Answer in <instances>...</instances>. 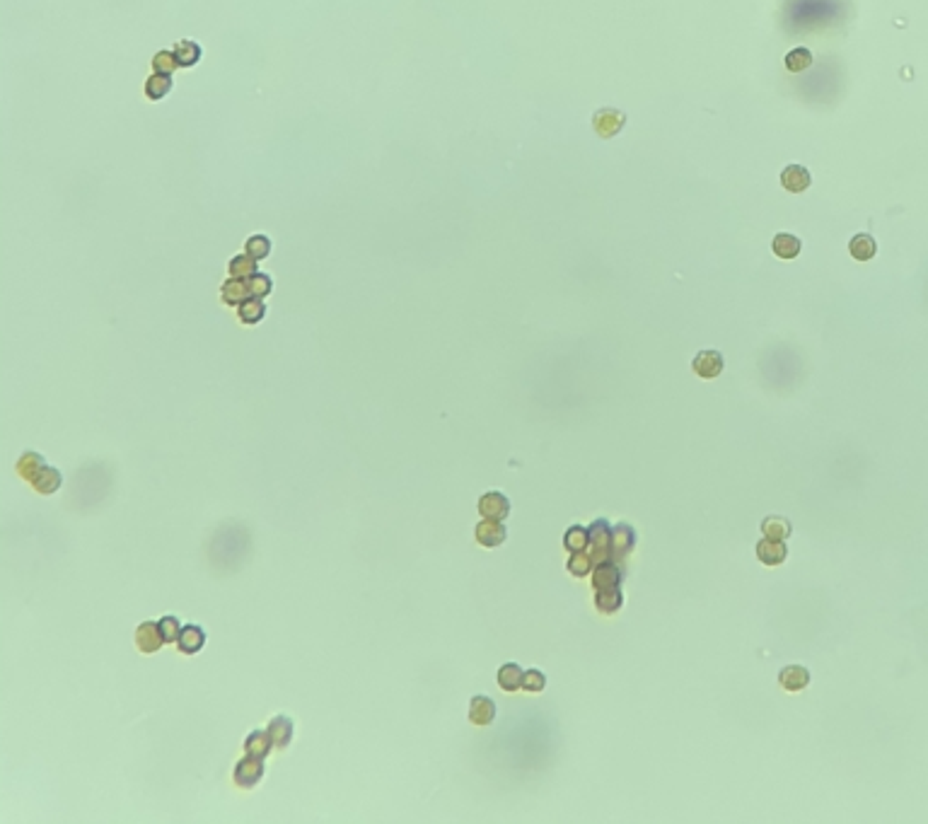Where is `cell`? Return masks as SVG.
I'll list each match as a JSON object with an SVG mask.
<instances>
[{
	"mask_svg": "<svg viewBox=\"0 0 928 824\" xmlns=\"http://www.w3.org/2000/svg\"><path fill=\"white\" fill-rule=\"evenodd\" d=\"M624 124H626V116H624V112H619V109L604 107L593 114V129L600 138H612V136H617L619 131L624 129Z\"/></svg>",
	"mask_w": 928,
	"mask_h": 824,
	"instance_id": "cell-1",
	"label": "cell"
},
{
	"mask_svg": "<svg viewBox=\"0 0 928 824\" xmlns=\"http://www.w3.org/2000/svg\"><path fill=\"white\" fill-rule=\"evenodd\" d=\"M235 783L240 788H254L259 781L264 779V759H257V757H244L235 764V774H232Z\"/></svg>",
	"mask_w": 928,
	"mask_h": 824,
	"instance_id": "cell-2",
	"label": "cell"
},
{
	"mask_svg": "<svg viewBox=\"0 0 928 824\" xmlns=\"http://www.w3.org/2000/svg\"><path fill=\"white\" fill-rule=\"evenodd\" d=\"M726 368V361H723L721 350H699L696 358L691 361V370L702 380H713L718 377Z\"/></svg>",
	"mask_w": 928,
	"mask_h": 824,
	"instance_id": "cell-3",
	"label": "cell"
},
{
	"mask_svg": "<svg viewBox=\"0 0 928 824\" xmlns=\"http://www.w3.org/2000/svg\"><path fill=\"white\" fill-rule=\"evenodd\" d=\"M134 641H136V648H138L140 653H145V655H153V653H158L160 648L165 646V638H162V631H160V624H155V622H143V624H140V626L136 628V633H134Z\"/></svg>",
	"mask_w": 928,
	"mask_h": 824,
	"instance_id": "cell-4",
	"label": "cell"
},
{
	"mask_svg": "<svg viewBox=\"0 0 928 824\" xmlns=\"http://www.w3.org/2000/svg\"><path fill=\"white\" fill-rule=\"evenodd\" d=\"M479 513L486 520H505L510 515V500L500 491H489L479 498Z\"/></svg>",
	"mask_w": 928,
	"mask_h": 824,
	"instance_id": "cell-5",
	"label": "cell"
},
{
	"mask_svg": "<svg viewBox=\"0 0 928 824\" xmlns=\"http://www.w3.org/2000/svg\"><path fill=\"white\" fill-rule=\"evenodd\" d=\"M474 537H476V542L486 549L500 547V544L505 542V537H508V529H505L503 520H486L484 518L479 525H476Z\"/></svg>",
	"mask_w": 928,
	"mask_h": 824,
	"instance_id": "cell-6",
	"label": "cell"
},
{
	"mask_svg": "<svg viewBox=\"0 0 928 824\" xmlns=\"http://www.w3.org/2000/svg\"><path fill=\"white\" fill-rule=\"evenodd\" d=\"M755 551H757V558H759L764 566H781V563L785 561V556H788L785 544L779 542V539H769V537L757 542Z\"/></svg>",
	"mask_w": 928,
	"mask_h": 824,
	"instance_id": "cell-7",
	"label": "cell"
},
{
	"mask_svg": "<svg viewBox=\"0 0 928 824\" xmlns=\"http://www.w3.org/2000/svg\"><path fill=\"white\" fill-rule=\"evenodd\" d=\"M619 582H622V568H619L614 561H609V558L598 561V566L593 568V587H595V590L617 587Z\"/></svg>",
	"mask_w": 928,
	"mask_h": 824,
	"instance_id": "cell-8",
	"label": "cell"
},
{
	"mask_svg": "<svg viewBox=\"0 0 928 824\" xmlns=\"http://www.w3.org/2000/svg\"><path fill=\"white\" fill-rule=\"evenodd\" d=\"M590 532V547H593V553L600 556H609V549H612V527H609L607 520H595L593 525L588 527Z\"/></svg>",
	"mask_w": 928,
	"mask_h": 824,
	"instance_id": "cell-9",
	"label": "cell"
},
{
	"mask_svg": "<svg viewBox=\"0 0 928 824\" xmlns=\"http://www.w3.org/2000/svg\"><path fill=\"white\" fill-rule=\"evenodd\" d=\"M220 297H222V302H225V305H230V307H240L244 300H247V297H252V293H249V283H247V278H235V276H230L225 283H222V288H220Z\"/></svg>",
	"mask_w": 928,
	"mask_h": 824,
	"instance_id": "cell-10",
	"label": "cell"
},
{
	"mask_svg": "<svg viewBox=\"0 0 928 824\" xmlns=\"http://www.w3.org/2000/svg\"><path fill=\"white\" fill-rule=\"evenodd\" d=\"M781 184H783L785 191L800 193L812 184V174H810L803 165H788V167L781 172Z\"/></svg>",
	"mask_w": 928,
	"mask_h": 824,
	"instance_id": "cell-11",
	"label": "cell"
},
{
	"mask_svg": "<svg viewBox=\"0 0 928 824\" xmlns=\"http://www.w3.org/2000/svg\"><path fill=\"white\" fill-rule=\"evenodd\" d=\"M203 643H206V631H203L198 624H187V626H182V633H179V641H177L179 653H184V655H196V653L203 648Z\"/></svg>",
	"mask_w": 928,
	"mask_h": 824,
	"instance_id": "cell-12",
	"label": "cell"
},
{
	"mask_svg": "<svg viewBox=\"0 0 928 824\" xmlns=\"http://www.w3.org/2000/svg\"><path fill=\"white\" fill-rule=\"evenodd\" d=\"M30 484H32V489H34L36 494L51 496V494H56L61 486H63V474H61L56 467H49V464H46V467L41 469L39 474H36L34 479L30 481Z\"/></svg>",
	"mask_w": 928,
	"mask_h": 824,
	"instance_id": "cell-13",
	"label": "cell"
},
{
	"mask_svg": "<svg viewBox=\"0 0 928 824\" xmlns=\"http://www.w3.org/2000/svg\"><path fill=\"white\" fill-rule=\"evenodd\" d=\"M494 718H496L494 699H489V696H474L470 704V721L474 723V726L486 728L494 723Z\"/></svg>",
	"mask_w": 928,
	"mask_h": 824,
	"instance_id": "cell-14",
	"label": "cell"
},
{
	"mask_svg": "<svg viewBox=\"0 0 928 824\" xmlns=\"http://www.w3.org/2000/svg\"><path fill=\"white\" fill-rule=\"evenodd\" d=\"M633 544H636V529L631 525L619 522L617 527H612V549H609L612 556H626Z\"/></svg>",
	"mask_w": 928,
	"mask_h": 824,
	"instance_id": "cell-15",
	"label": "cell"
},
{
	"mask_svg": "<svg viewBox=\"0 0 928 824\" xmlns=\"http://www.w3.org/2000/svg\"><path fill=\"white\" fill-rule=\"evenodd\" d=\"M779 684L785 691H803L810 684V672L803 665H785L779 672Z\"/></svg>",
	"mask_w": 928,
	"mask_h": 824,
	"instance_id": "cell-16",
	"label": "cell"
},
{
	"mask_svg": "<svg viewBox=\"0 0 928 824\" xmlns=\"http://www.w3.org/2000/svg\"><path fill=\"white\" fill-rule=\"evenodd\" d=\"M268 735L273 740V747H288L293 740V721L288 716H276L268 721Z\"/></svg>",
	"mask_w": 928,
	"mask_h": 824,
	"instance_id": "cell-17",
	"label": "cell"
},
{
	"mask_svg": "<svg viewBox=\"0 0 928 824\" xmlns=\"http://www.w3.org/2000/svg\"><path fill=\"white\" fill-rule=\"evenodd\" d=\"M271 747H273V740H271V735H268V730H254V732H249L247 740H244V752H247L249 757H257V759H266Z\"/></svg>",
	"mask_w": 928,
	"mask_h": 824,
	"instance_id": "cell-18",
	"label": "cell"
},
{
	"mask_svg": "<svg viewBox=\"0 0 928 824\" xmlns=\"http://www.w3.org/2000/svg\"><path fill=\"white\" fill-rule=\"evenodd\" d=\"M174 56H177L179 68H191L201 61V44L191 39H182L174 44Z\"/></svg>",
	"mask_w": 928,
	"mask_h": 824,
	"instance_id": "cell-19",
	"label": "cell"
},
{
	"mask_svg": "<svg viewBox=\"0 0 928 824\" xmlns=\"http://www.w3.org/2000/svg\"><path fill=\"white\" fill-rule=\"evenodd\" d=\"M264 315H266V305H264L262 297H247V300H244L242 305L238 307L240 321H242V324H247V326L259 324V321L264 319Z\"/></svg>",
	"mask_w": 928,
	"mask_h": 824,
	"instance_id": "cell-20",
	"label": "cell"
},
{
	"mask_svg": "<svg viewBox=\"0 0 928 824\" xmlns=\"http://www.w3.org/2000/svg\"><path fill=\"white\" fill-rule=\"evenodd\" d=\"M761 534H766L769 539H779V542H785V539L793 534V527L785 518L781 515H769V518L761 520Z\"/></svg>",
	"mask_w": 928,
	"mask_h": 824,
	"instance_id": "cell-21",
	"label": "cell"
},
{
	"mask_svg": "<svg viewBox=\"0 0 928 824\" xmlns=\"http://www.w3.org/2000/svg\"><path fill=\"white\" fill-rule=\"evenodd\" d=\"M523 679H525V672L518 662H505V665H500V670H498L500 689H505V691L523 689Z\"/></svg>",
	"mask_w": 928,
	"mask_h": 824,
	"instance_id": "cell-22",
	"label": "cell"
},
{
	"mask_svg": "<svg viewBox=\"0 0 928 824\" xmlns=\"http://www.w3.org/2000/svg\"><path fill=\"white\" fill-rule=\"evenodd\" d=\"M849 252L856 262H870L875 257V252H878V244H875V240L870 235L861 232V235H856L849 242Z\"/></svg>",
	"mask_w": 928,
	"mask_h": 824,
	"instance_id": "cell-23",
	"label": "cell"
},
{
	"mask_svg": "<svg viewBox=\"0 0 928 824\" xmlns=\"http://www.w3.org/2000/svg\"><path fill=\"white\" fill-rule=\"evenodd\" d=\"M771 249L779 259H795L800 254V240L790 232H779L771 242Z\"/></svg>",
	"mask_w": 928,
	"mask_h": 824,
	"instance_id": "cell-24",
	"label": "cell"
},
{
	"mask_svg": "<svg viewBox=\"0 0 928 824\" xmlns=\"http://www.w3.org/2000/svg\"><path fill=\"white\" fill-rule=\"evenodd\" d=\"M44 467H46V459L41 457L39 452H32L30 450V452L22 454L20 462H17V474H20L25 481H32Z\"/></svg>",
	"mask_w": 928,
	"mask_h": 824,
	"instance_id": "cell-25",
	"label": "cell"
},
{
	"mask_svg": "<svg viewBox=\"0 0 928 824\" xmlns=\"http://www.w3.org/2000/svg\"><path fill=\"white\" fill-rule=\"evenodd\" d=\"M595 604H598V609L602 614H614V612H619V607L624 604V595H622V590H617V587H607V590H598V595H595Z\"/></svg>",
	"mask_w": 928,
	"mask_h": 824,
	"instance_id": "cell-26",
	"label": "cell"
},
{
	"mask_svg": "<svg viewBox=\"0 0 928 824\" xmlns=\"http://www.w3.org/2000/svg\"><path fill=\"white\" fill-rule=\"evenodd\" d=\"M588 544H590V532H588V527L573 525V527H568V529H566V534H563V547H566L571 553H576V551H585V549H588Z\"/></svg>",
	"mask_w": 928,
	"mask_h": 824,
	"instance_id": "cell-27",
	"label": "cell"
},
{
	"mask_svg": "<svg viewBox=\"0 0 928 824\" xmlns=\"http://www.w3.org/2000/svg\"><path fill=\"white\" fill-rule=\"evenodd\" d=\"M169 89H172V78H169V75L153 73L148 80H145V97L153 99V102H158V99H162L165 94H169Z\"/></svg>",
	"mask_w": 928,
	"mask_h": 824,
	"instance_id": "cell-28",
	"label": "cell"
},
{
	"mask_svg": "<svg viewBox=\"0 0 928 824\" xmlns=\"http://www.w3.org/2000/svg\"><path fill=\"white\" fill-rule=\"evenodd\" d=\"M227 271H230V276H235V278H252L254 273H257V259H252L247 252L238 254V257L227 264Z\"/></svg>",
	"mask_w": 928,
	"mask_h": 824,
	"instance_id": "cell-29",
	"label": "cell"
},
{
	"mask_svg": "<svg viewBox=\"0 0 928 824\" xmlns=\"http://www.w3.org/2000/svg\"><path fill=\"white\" fill-rule=\"evenodd\" d=\"M593 566H595V558H593V553H588V551L571 553V558H568V563H566L568 573L576 578H583V575H588V573H593Z\"/></svg>",
	"mask_w": 928,
	"mask_h": 824,
	"instance_id": "cell-30",
	"label": "cell"
},
{
	"mask_svg": "<svg viewBox=\"0 0 928 824\" xmlns=\"http://www.w3.org/2000/svg\"><path fill=\"white\" fill-rule=\"evenodd\" d=\"M244 252H247L252 259H257V262H262V259H266L268 254H271V240H268L266 235H252V237L244 242Z\"/></svg>",
	"mask_w": 928,
	"mask_h": 824,
	"instance_id": "cell-31",
	"label": "cell"
},
{
	"mask_svg": "<svg viewBox=\"0 0 928 824\" xmlns=\"http://www.w3.org/2000/svg\"><path fill=\"white\" fill-rule=\"evenodd\" d=\"M810 65H812V51L805 49V46H798V49H793L785 56V68L790 73H800V70L810 68Z\"/></svg>",
	"mask_w": 928,
	"mask_h": 824,
	"instance_id": "cell-32",
	"label": "cell"
},
{
	"mask_svg": "<svg viewBox=\"0 0 928 824\" xmlns=\"http://www.w3.org/2000/svg\"><path fill=\"white\" fill-rule=\"evenodd\" d=\"M247 283H249V293H252V297H266V295H271V290H273V281H271V276H266V273H254L252 278H247Z\"/></svg>",
	"mask_w": 928,
	"mask_h": 824,
	"instance_id": "cell-33",
	"label": "cell"
},
{
	"mask_svg": "<svg viewBox=\"0 0 928 824\" xmlns=\"http://www.w3.org/2000/svg\"><path fill=\"white\" fill-rule=\"evenodd\" d=\"M174 68H179L174 51H158V54L153 56V70H155V73L172 75V73H174Z\"/></svg>",
	"mask_w": 928,
	"mask_h": 824,
	"instance_id": "cell-34",
	"label": "cell"
},
{
	"mask_svg": "<svg viewBox=\"0 0 928 824\" xmlns=\"http://www.w3.org/2000/svg\"><path fill=\"white\" fill-rule=\"evenodd\" d=\"M160 631H162L165 643H177L179 633H182V624H179L177 617H162L160 619Z\"/></svg>",
	"mask_w": 928,
	"mask_h": 824,
	"instance_id": "cell-35",
	"label": "cell"
},
{
	"mask_svg": "<svg viewBox=\"0 0 928 824\" xmlns=\"http://www.w3.org/2000/svg\"><path fill=\"white\" fill-rule=\"evenodd\" d=\"M544 686H547V677L542 675L539 670H527L525 672V679H523V689L525 691H542Z\"/></svg>",
	"mask_w": 928,
	"mask_h": 824,
	"instance_id": "cell-36",
	"label": "cell"
}]
</instances>
